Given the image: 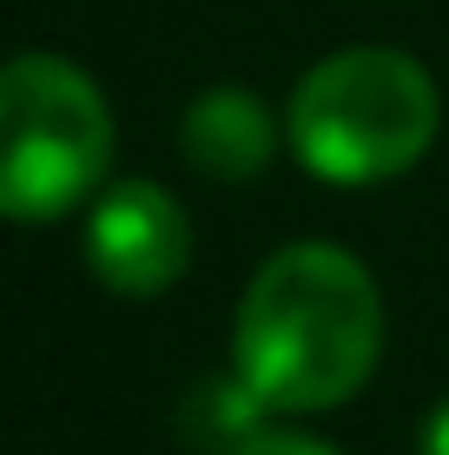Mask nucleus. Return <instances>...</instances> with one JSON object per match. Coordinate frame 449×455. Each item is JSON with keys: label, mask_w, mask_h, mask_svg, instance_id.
<instances>
[{"label": "nucleus", "mask_w": 449, "mask_h": 455, "mask_svg": "<svg viewBox=\"0 0 449 455\" xmlns=\"http://www.w3.org/2000/svg\"><path fill=\"white\" fill-rule=\"evenodd\" d=\"M265 410L271 403L258 396L238 370L231 376H198V383L179 396L172 429H179L185 455H238L258 429H265Z\"/></svg>", "instance_id": "423d86ee"}, {"label": "nucleus", "mask_w": 449, "mask_h": 455, "mask_svg": "<svg viewBox=\"0 0 449 455\" xmlns=\"http://www.w3.org/2000/svg\"><path fill=\"white\" fill-rule=\"evenodd\" d=\"M113 165V106L60 53L0 67V218L46 225L100 192Z\"/></svg>", "instance_id": "7ed1b4c3"}, {"label": "nucleus", "mask_w": 449, "mask_h": 455, "mask_svg": "<svg viewBox=\"0 0 449 455\" xmlns=\"http://www.w3.org/2000/svg\"><path fill=\"white\" fill-rule=\"evenodd\" d=\"M437 80L397 46H350V53L317 60L285 113L298 165L331 185H377L410 172L437 146Z\"/></svg>", "instance_id": "f03ea898"}, {"label": "nucleus", "mask_w": 449, "mask_h": 455, "mask_svg": "<svg viewBox=\"0 0 449 455\" xmlns=\"http://www.w3.org/2000/svg\"><path fill=\"white\" fill-rule=\"evenodd\" d=\"M423 455H449V403L423 422Z\"/></svg>", "instance_id": "6e6552de"}, {"label": "nucleus", "mask_w": 449, "mask_h": 455, "mask_svg": "<svg viewBox=\"0 0 449 455\" xmlns=\"http://www.w3.org/2000/svg\"><path fill=\"white\" fill-rule=\"evenodd\" d=\"M185 159H192V172H205V179H258V172L271 165L277 152V125L265 113V100L245 86H212L198 92L192 106H185V132H179Z\"/></svg>", "instance_id": "39448f33"}, {"label": "nucleus", "mask_w": 449, "mask_h": 455, "mask_svg": "<svg viewBox=\"0 0 449 455\" xmlns=\"http://www.w3.org/2000/svg\"><path fill=\"white\" fill-rule=\"evenodd\" d=\"M192 264V218L165 185L126 179L86 218V271L113 297H159Z\"/></svg>", "instance_id": "20e7f679"}, {"label": "nucleus", "mask_w": 449, "mask_h": 455, "mask_svg": "<svg viewBox=\"0 0 449 455\" xmlns=\"http://www.w3.org/2000/svg\"><path fill=\"white\" fill-rule=\"evenodd\" d=\"M238 455H337V449L317 443V435H304V429H271V422H265Z\"/></svg>", "instance_id": "0eeeda50"}, {"label": "nucleus", "mask_w": 449, "mask_h": 455, "mask_svg": "<svg viewBox=\"0 0 449 455\" xmlns=\"http://www.w3.org/2000/svg\"><path fill=\"white\" fill-rule=\"evenodd\" d=\"M383 350L377 277L344 244H285L245 284L231 356L245 383L285 416L337 410L370 383Z\"/></svg>", "instance_id": "f257e3e1"}]
</instances>
